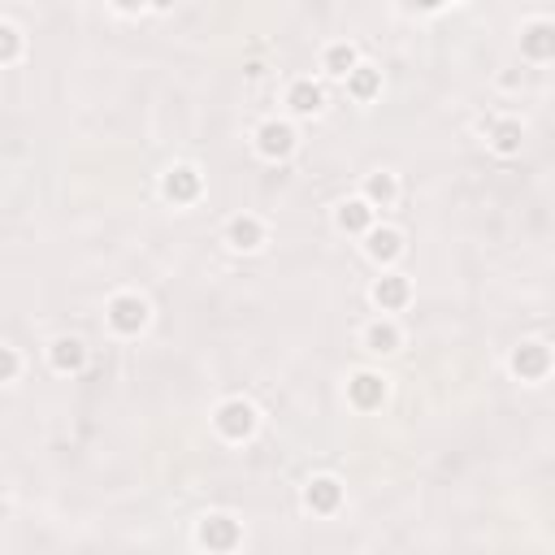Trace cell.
<instances>
[{"mask_svg": "<svg viewBox=\"0 0 555 555\" xmlns=\"http://www.w3.org/2000/svg\"><path fill=\"white\" fill-rule=\"evenodd\" d=\"M256 148H261V157H269V161L291 157V148H295V130H291L287 121H265V126L256 130Z\"/></svg>", "mask_w": 555, "mask_h": 555, "instance_id": "5b68a950", "label": "cell"}, {"mask_svg": "<svg viewBox=\"0 0 555 555\" xmlns=\"http://www.w3.org/2000/svg\"><path fill=\"white\" fill-rule=\"evenodd\" d=\"M200 542L209 547V551H235V542H239V525L230 521V516H204V525H200Z\"/></svg>", "mask_w": 555, "mask_h": 555, "instance_id": "277c9868", "label": "cell"}, {"mask_svg": "<svg viewBox=\"0 0 555 555\" xmlns=\"http://www.w3.org/2000/svg\"><path fill=\"white\" fill-rule=\"evenodd\" d=\"M83 361H87V347H83V343H78V338H57V343H52V364H57V369H61V373H78V369H83Z\"/></svg>", "mask_w": 555, "mask_h": 555, "instance_id": "7c38bea8", "label": "cell"}, {"mask_svg": "<svg viewBox=\"0 0 555 555\" xmlns=\"http://www.w3.org/2000/svg\"><path fill=\"white\" fill-rule=\"evenodd\" d=\"M521 49H525V57H533V61H547V57H555V26L551 22L525 26V35H521Z\"/></svg>", "mask_w": 555, "mask_h": 555, "instance_id": "9c48e42d", "label": "cell"}, {"mask_svg": "<svg viewBox=\"0 0 555 555\" xmlns=\"http://www.w3.org/2000/svg\"><path fill=\"white\" fill-rule=\"evenodd\" d=\"M364 247H369L373 261L390 265V261L404 252V239H399V230H387V226H382V230H369V243H364Z\"/></svg>", "mask_w": 555, "mask_h": 555, "instance_id": "8fae6325", "label": "cell"}, {"mask_svg": "<svg viewBox=\"0 0 555 555\" xmlns=\"http://www.w3.org/2000/svg\"><path fill=\"white\" fill-rule=\"evenodd\" d=\"M226 235H230V243H235L239 252H252V247H261V239H265V226L256 218H235Z\"/></svg>", "mask_w": 555, "mask_h": 555, "instance_id": "5bb4252c", "label": "cell"}, {"mask_svg": "<svg viewBox=\"0 0 555 555\" xmlns=\"http://www.w3.org/2000/svg\"><path fill=\"white\" fill-rule=\"evenodd\" d=\"M13 378H18V352L4 347V382H13Z\"/></svg>", "mask_w": 555, "mask_h": 555, "instance_id": "7402d4cb", "label": "cell"}, {"mask_svg": "<svg viewBox=\"0 0 555 555\" xmlns=\"http://www.w3.org/2000/svg\"><path fill=\"white\" fill-rule=\"evenodd\" d=\"M364 200H369L373 209H387L390 200H395V178H390V174H373V178L364 183Z\"/></svg>", "mask_w": 555, "mask_h": 555, "instance_id": "ac0fdd59", "label": "cell"}, {"mask_svg": "<svg viewBox=\"0 0 555 555\" xmlns=\"http://www.w3.org/2000/svg\"><path fill=\"white\" fill-rule=\"evenodd\" d=\"M0 40H4V61H13V52H18V31H13V26H0Z\"/></svg>", "mask_w": 555, "mask_h": 555, "instance_id": "44dd1931", "label": "cell"}, {"mask_svg": "<svg viewBox=\"0 0 555 555\" xmlns=\"http://www.w3.org/2000/svg\"><path fill=\"white\" fill-rule=\"evenodd\" d=\"M490 148H495L499 157H512V152L521 148V126H516V121H499V126L490 130Z\"/></svg>", "mask_w": 555, "mask_h": 555, "instance_id": "ffe728a7", "label": "cell"}, {"mask_svg": "<svg viewBox=\"0 0 555 555\" xmlns=\"http://www.w3.org/2000/svg\"><path fill=\"white\" fill-rule=\"evenodd\" d=\"M352 404H356V408H378V404H382V399H387V382H382V378H378V373H356V378H352Z\"/></svg>", "mask_w": 555, "mask_h": 555, "instance_id": "ba28073f", "label": "cell"}, {"mask_svg": "<svg viewBox=\"0 0 555 555\" xmlns=\"http://www.w3.org/2000/svg\"><path fill=\"white\" fill-rule=\"evenodd\" d=\"M378 87H382V78H378V70H369V66H356V70L347 74V96L352 100H373Z\"/></svg>", "mask_w": 555, "mask_h": 555, "instance_id": "9a60e30c", "label": "cell"}, {"mask_svg": "<svg viewBox=\"0 0 555 555\" xmlns=\"http://www.w3.org/2000/svg\"><path fill=\"white\" fill-rule=\"evenodd\" d=\"M364 343H369V352H395V347H399V330H395L390 321H373V326L364 330Z\"/></svg>", "mask_w": 555, "mask_h": 555, "instance_id": "e0dca14e", "label": "cell"}, {"mask_svg": "<svg viewBox=\"0 0 555 555\" xmlns=\"http://www.w3.org/2000/svg\"><path fill=\"white\" fill-rule=\"evenodd\" d=\"M109 326L118 335H139L148 326V304L139 295H113L109 300Z\"/></svg>", "mask_w": 555, "mask_h": 555, "instance_id": "7a4b0ae2", "label": "cell"}, {"mask_svg": "<svg viewBox=\"0 0 555 555\" xmlns=\"http://www.w3.org/2000/svg\"><path fill=\"white\" fill-rule=\"evenodd\" d=\"M338 499H343V486L335 478H313L309 490H304V504L313 507V512H335Z\"/></svg>", "mask_w": 555, "mask_h": 555, "instance_id": "30bf717a", "label": "cell"}, {"mask_svg": "<svg viewBox=\"0 0 555 555\" xmlns=\"http://www.w3.org/2000/svg\"><path fill=\"white\" fill-rule=\"evenodd\" d=\"M287 104L295 109V113H317V109L326 104V92H321L317 83H309V78H300V83L287 92Z\"/></svg>", "mask_w": 555, "mask_h": 555, "instance_id": "4fadbf2b", "label": "cell"}, {"mask_svg": "<svg viewBox=\"0 0 555 555\" xmlns=\"http://www.w3.org/2000/svg\"><path fill=\"white\" fill-rule=\"evenodd\" d=\"M213 425H218L221 438H230V443H243V438L256 430V408L247 404V399H226L213 416Z\"/></svg>", "mask_w": 555, "mask_h": 555, "instance_id": "6da1fadb", "label": "cell"}, {"mask_svg": "<svg viewBox=\"0 0 555 555\" xmlns=\"http://www.w3.org/2000/svg\"><path fill=\"white\" fill-rule=\"evenodd\" d=\"M408 278H399V273H387V278H378L373 282V304L382 309V313H395V309H404L408 304Z\"/></svg>", "mask_w": 555, "mask_h": 555, "instance_id": "8992f818", "label": "cell"}, {"mask_svg": "<svg viewBox=\"0 0 555 555\" xmlns=\"http://www.w3.org/2000/svg\"><path fill=\"white\" fill-rule=\"evenodd\" d=\"M369 221H373V204H369V200H347V204L338 209V226L352 230V235H356V230H369Z\"/></svg>", "mask_w": 555, "mask_h": 555, "instance_id": "2e32d148", "label": "cell"}, {"mask_svg": "<svg viewBox=\"0 0 555 555\" xmlns=\"http://www.w3.org/2000/svg\"><path fill=\"white\" fill-rule=\"evenodd\" d=\"M352 70H356V49H352V44H335V49L326 52V74L347 78Z\"/></svg>", "mask_w": 555, "mask_h": 555, "instance_id": "d6986e66", "label": "cell"}, {"mask_svg": "<svg viewBox=\"0 0 555 555\" xmlns=\"http://www.w3.org/2000/svg\"><path fill=\"white\" fill-rule=\"evenodd\" d=\"M166 195L174 204H192L195 195H200V174L192 166H178L166 174Z\"/></svg>", "mask_w": 555, "mask_h": 555, "instance_id": "52a82bcc", "label": "cell"}, {"mask_svg": "<svg viewBox=\"0 0 555 555\" xmlns=\"http://www.w3.org/2000/svg\"><path fill=\"white\" fill-rule=\"evenodd\" d=\"M547 369H551V352H547L542 343H521V347L512 352V373H516L521 382L547 378Z\"/></svg>", "mask_w": 555, "mask_h": 555, "instance_id": "3957f363", "label": "cell"}]
</instances>
